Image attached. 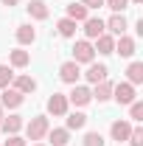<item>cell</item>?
<instances>
[{
	"label": "cell",
	"mask_w": 143,
	"mask_h": 146,
	"mask_svg": "<svg viewBox=\"0 0 143 146\" xmlns=\"http://www.w3.org/2000/svg\"><path fill=\"white\" fill-rule=\"evenodd\" d=\"M129 3H135V6H138V3H143V0H129Z\"/></svg>",
	"instance_id": "cell-34"
},
{
	"label": "cell",
	"mask_w": 143,
	"mask_h": 146,
	"mask_svg": "<svg viewBox=\"0 0 143 146\" xmlns=\"http://www.w3.org/2000/svg\"><path fill=\"white\" fill-rule=\"evenodd\" d=\"M104 3H107V6L112 9V11H115V14H121L126 6H129V0H104Z\"/></svg>",
	"instance_id": "cell-29"
},
{
	"label": "cell",
	"mask_w": 143,
	"mask_h": 146,
	"mask_svg": "<svg viewBox=\"0 0 143 146\" xmlns=\"http://www.w3.org/2000/svg\"><path fill=\"white\" fill-rule=\"evenodd\" d=\"M93 51H98V54H115V39H112V36L109 34H101V36H95V48H93Z\"/></svg>",
	"instance_id": "cell-12"
},
{
	"label": "cell",
	"mask_w": 143,
	"mask_h": 146,
	"mask_svg": "<svg viewBox=\"0 0 143 146\" xmlns=\"http://www.w3.org/2000/svg\"><path fill=\"white\" fill-rule=\"evenodd\" d=\"M11 82H14V90H20L23 96H25V93H34V90H36V82L31 79V76H14Z\"/></svg>",
	"instance_id": "cell-16"
},
{
	"label": "cell",
	"mask_w": 143,
	"mask_h": 146,
	"mask_svg": "<svg viewBox=\"0 0 143 146\" xmlns=\"http://www.w3.org/2000/svg\"><path fill=\"white\" fill-rule=\"evenodd\" d=\"M112 96H115V101H118V104L129 107V104L135 101V84H129V82H121V84H112Z\"/></svg>",
	"instance_id": "cell-3"
},
{
	"label": "cell",
	"mask_w": 143,
	"mask_h": 146,
	"mask_svg": "<svg viewBox=\"0 0 143 146\" xmlns=\"http://www.w3.org/2000/svg\"><path fill=\"white\" fill-rule=\"evenodd\" d=\"M48 141H51L54 146H68V141H70V129H65V127L48 129Z\"/></svg>",
	"instance_id": "cell-11"
},
{
	"label": "cell",
	"mask_w": 143,
	"mask_h": 146,
	"mask_svg": "<svg viewBox=\"0 0 143 146\" xmlns=\"http://www.w3.org/2000/svg\"><path fill=\"white\" fill-rule=\"evenodd\" d=\"M129 132H132V124H129V121H115V124L109 127V135H112V141H118V143L129 138Z\"/></svg>",
	"instance_id": "cell-10"
},
{
	"label": "cell",
	"mask_w": 143,
	"mask_h": 146,
	"mask_svg": "<svg viewBox=\"0 0 143 146\" xmlns=\"http://www.w3.org/2000/svg\"><path fill=\"white\" fill-rule=\"evenodd\" d=\"M56 28H59V34H62V36H73V34H76V23H73L70 17L59 20V23H56Z\"/></svg>",
	"instance_id": "cell-23"
},
{
	"label": "cell",
	"mask_w": 143,
	"mask_h": 146,
	"mask_svg": "<svg viewBox=\"0 0 143 146\" xmlns=\"http://www.w3.org/2000/svg\"><path fill=\"white\" fill-rule=\"evenodd\" d=\"M129 118L132 121H143V101H132L129 104Z\"/></svg>",
	"instance_id": "cell-26"
},
{
	"label": "cell",
	"mask_w": 143,
	"mask_h": 146,
	"mask_svg": "<svg viewBox=\"0 0 143 146\" xmlns=\"http://www.w3.org/2000/svg\"><path fill=\"white\" fill-rule=\"evenodd\" d=\"M9 59H11V65H14V68H25V65L31 62L28 51H11V56H9Z\"/></svg>",
	"instance_id": "cell-24"
},
{
	"label": "cell",
	"mask_w": 143,
	"mask_h": 146,
	"mask_svg": "<svg viewBox=\"0 0 143 146\" xmlns=\"http://www.w3.org/2000/svg\"><path fill=\"white\" fill-rule=\"evenodd\" d=\"M93 93V98H98V101H107V98H112V82H98L95 84V90H90Z\"/></svg>",
	"instance_id": "cell-17"
},
{
	"label": "cell",
	"mask_w": 143,
	"mask_h": 146,
	"mask_svg": "<svg viewBox=\"0 0 143 146\" xmlns=\"http://www.w3.org/2000/svg\"><path fill=\"white\" fill-rule=\"evenodd\" d=\"M93 101V93L87 90V87H81V84H73L70 96H68V104H76V107H84V104H90Z\"/></svg>",
	"instance_id": "cell-4"
},
{
	"label": "cell",
	"mask_w": 143,
	"mask_h": 146,
	"mask_svg": "<svg viewBox=\"0 0 143 146\" xmlns=\"http://www.w3.org/2000/svg\"><path fill=\"white\" fill-rule=\"evenodd\" d=\"M20 0H3V6H17Z\"/></svg>",
	"instance_id": "cell-32"
},
{
	"label": "cell",
	"mask_w": 143,
	"mask_h": 146,
	"mask_svg": "<svg viewBox=\"0 0 143 146\" xmlns=\"http://www.w3.org/2000/svg\"><path fill=\"white\" fill-rule=\"evenodd\" d=\"M0 129H3L6 135H17L20 129H23V118H20V115H9V118L0 121Z\"/></svg>",
	"instance_id": "cell-14"
},
{
	"label": "cell",
	"mask_w": 143,
	"mask_h": 146,
	"mask_svg": "<svg viewBox=\"0 0 143 146\" xmlns=\"http://www.w3.org/2000/svg\"><path fill=\"white\" fill-rule=\"evenodd\" d=\"M28 14L34 20H45L48 17V6H45V0H31L28 3Z\"/></svg>",
	"instance_id": "cell-18"
},
{
	"label": "cell",
	"mask_w": 143,
	"mask_h": 146,
	"mask_svg": "<svg viewBox=\"0 0 143 146\" xmlns=\"http://www.w3.org/2000/svg\"><path fill=\"white\" fill-rule=\"evenodd\" d=\"M11 79H14V73H11V68L0 65V90H6V87L11 84Z\"/></svg>",
	"instance_id": "cell-25"
},
{
	"label": "cell",
	"mask_w": 143,
	"mask_h": 146,
	"mask_svg": "<svg viewBox=\"0 0 143 146\" xmlns=\"http://www.w3.org/2000/svg\"><path fill=\"white\" fill-rule=\"evenodd\" d=\"M126 79H129V84H140L143 82V62H132L126 68Z\"/></svg>",
	"instance_id": "cell-19"
},
{
	"label": "cell",
	"mask_w": 143,
	"mask_h": 146,
	"mask_svg": "<svg viewBox=\"0 0 143 146\" xmlns=\"http://www.w3.org/2000/svg\"><path fill=\"white\" fill-rule=\"evenodd\" d=\"M84 124H87V115H84V112H70L65 129H84Z\"/></svg>",
	"instance_id": "cell-22"
},
{
	"label": "cell",
	"mask_w": 143,
	"mask_h": 146,
	"mask_svg": "<svg viewBox=\"0 0 143 146\" xmlns=\"http://www.w3.org/2000/svg\"><path fill=\"white\" fill-rule=\"evenodd\" d=\"M34 39H36V31L31 28V25H20L17 28V42L20 45H31Z\"/></svg>",
	"instance_id": "cell-21"
},
{
	"label": "cell",
	"mask_w": 143,
	"mask_h": 146,
	"mask_svg": "<svg viewBox=\"0 0 143 146\" xmlns=\"http://www.w3.org/2000/svg\"><path fill=\"white\" fill-rule=\"evenodd\" d=\"M23 101H25V96H23L20 90H14V87L0 90V104H3V107H11V110H14V107H20Z\"/></svg>",
	"instance_id": "cell-5"
},
{
	"label": "cell",
	"mask_w": 143,
	"mask_h": 146,
	"mask_svg": "<svg viewBox=\"0 0 143 146\" xmlns=\"http://www.w3.org/2000/svg\"><path fill=\"white\" fill-rule=\"evenodd\" d=\"M48 112H51V115H68V96L54 93V96L48 98Z\"/></svg>",
	"instance_id": "cell-6"
},
{
	"label": "cell",
	"mask_w": 143,
	"mask_h": 146,
	"mask_svg": "<svg viewBox=\"0 0 143 146\" xmlns=\"http://www.w3.org/2000/svg\"><path fill=\"white\" fill-rule=\"evenodd\" d=\"M93 59H95L93 45H90L87 39H79V42L73 45V62H76V65H81V62H84V65H90Z\"/></svg>",
	"instance_id": "cell-2"
},
{
	"label": "cell",
	"mask_w": 143,
	"mask_h": 146,
	"mask_svg": "<svg viewBox=\"0 0 143 146\" xmlns=\"http://www.w3.org/2000/svg\"><path fill=\"white\" fill-rule=\"evenodd\" d=\"M3 118H6V115H3V104H0V121H3Z\"/></svg>",
	"instance_id": "cell-33"
},
{
	"label": "cell",
	"mask_w": 143,
	"mask_h": 146,
	"mask_svg": "<svg viewBox=\"0 0 143 146\" xmlns=\"http://www.w3.org/2000/svg\"><path fill=\"white\" fill-rule=\"evenodd\" d=\"M104 25H107V28H109V31H112L115 36H121V34L126 31V25H129V23H126V17H124V14H112V17H109Z\"/></svg>",
	"instance_id": "cell-15"
},
{
	"label": "cell",
	"mask_w": 143,
	"mask_h": 146,
	"mask_svg": "<svg viewBox=\"0 0 143 146\" xmlns=\"http://www.w3.org/2000/svg\"><path fill=\"white\" fill-rule=\"evenodd\" d=\"M104 31H107V25H104V20H101V17H87V20H84V34H87L90 39L101 36Z\"/></svg>",
	"instance_id": "cell-8"
},
{
	"label": "cell",
	"mask_w": 143,
	"mask_h": 146,
	"mask_svg": "<svg viewBox=\"0 0 143 146\" xmlns=\"http://www.w3.org/2000/svg\"><path fill=\"white\" fill-rule=\"evenodd\" d=\"M129 146H143V129L140 127H132V132H129Z\"/></svg>",
	"instance_id": "cell-27"
},
{
	"label": "cell",
	"mask_w": 143,
	"mask_h": 146,
	"mask_svg": "<svg viewBox=\"0 0 143 146\" xmlns=\"http://www.w3.org/2000/svg\"><path fill=\"white\" fill-rule=\"evenodd\" d=\"M79 76H81V70H79V65H76V62H65V65H62V68H59V79H62V82H68V84H76V82H79Z\"/></svg>",
	"instance_id": "cell-7"
},
{
	"label": "cell",
	"mask_w": 143,
	"mask_h": 146,
	"mask_svg": "<svg viewBox=\"0 0 143 146\" xmlns=\"http://www.w3.org/2000/svg\"><path fill=\"white\" fill-rule=\"evenodd\" d=\"M81 6H84V9H101V6H104V0H81Z\"/></svg>",
	"instance_id": "cell-30"
},
{
	"label": "cell",
	"mask_w": 143,
	"mask_h": 146,
	"mask_svg": "<svg viewBox=\"0 0 143 146\" xmlns=\"http://www.w3.org/2000/svg\"><path fill=\"white\" fill-rule=\"evenodd\" d=\"M3 146H25V141H23V138H17V135H9V141H6Z\"/></svg>",
	"instance_id": "cell-31"
},
{
	"label": "cell",
	"mask_w": 143,
	"mask_h": 146,
	"mask_svg": "<svg viewBox=\"0 0 143 146\" xmlns=\"http://www.w3.org/2000/svg\"><path fill=\"white\" fill-rule=\"evenodd\" d=\"M84 146H104L101 132H87V135H84Z\"/></svg>",
	"instance_id": "cell-28"
},
{
	"label": "cell",
	"mask_w": 143,
	"mask_h": 146,
	"mask_svg": "<svg viewBox=\"0 0 143 146\" xmlns=\"http://www.w3.org/2000/svg\"><path fill=\"white\" fill-rule=\"evenodd\" d=\"M34 146H45V143H34Z\"/></svg>",
	"instance_id": "cell-35"
},
{
	"label": "cell",
	"mask_w": 143,
	"mask_h": 146,
	"mask_svg": "<svg viewBox=\"0 0 143 146\" xmlns=\"http://www.w3.org/2000/svg\"><path fill=\"white\" fill-rule=\"evenodd\" d=\"M48 118L45 115H36V118H31L28 124H25V132H28V141H42L45 135H48Z\"/></svg>",
	"instance_id": "cell-1"
},
{
	"label": "cell",
	"mask_w": 143,
	"mask_h": 146,
	"mask_svg": "<svg viewBox=\"0 0 143 146\" xmlns=\"http://www.w3.org/2000/svg\"><path fill=\"white\" fill-rule=\"evenodd\" d=\"M115 54L132 56V54H135V39H132V36H126V34H121V36H118V42H115Z\"/></svg>",
	"instance_id": "cell-13"
},
{
	"label": "cell",
	"mask_w": 143,
	"mask_h": 146,
	"mask_svg": "<svg viewBox=\"0 0 143 146\" xmlns=\"http://www.w3.org/2000/svg\"><path fill=\"white\" fill-rule=\"evenodd\" d=\"M107 65H95V62H90V68H87V73H84V76H87V82L90 84H98V82H104V79H107Z\"/></svg>",
	"instance_id": "cell-9"
},
{
	"label": "cell",
	"mask_w": 143,
	"mask_h": 146,
	"mask_svg": "<svg viewBox=\"0 0 143 146\" xmlns=\"http://www.w3.org/2000/svg\"><path fill=\"white\" fill-rule=\"evenodd\" d=\"M68 17H70L73 23H84V20H87V9H84L81 3H70V6H68Z\"/></svg>",
	"instance_id": "cell-20"
}]
</instances>
